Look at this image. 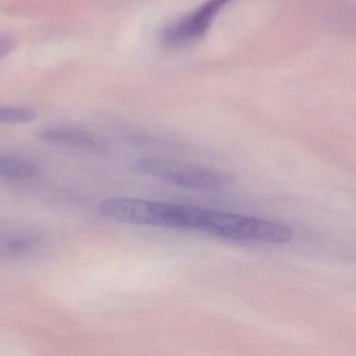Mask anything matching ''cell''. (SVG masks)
<instances>
[{
    "mask_svg": "<svg viewBox=\"0 0 356 356\" xmlns=\"http://www.w3.org/2000/svg\"><path fill=\"white\" fill-rule=\"evenodd\" d=\"M39 168L36 164L19 158L0 156V179L26 181L36 178Z\"/></svg>",
    "mask_w": 356,
    "mask_h": 356,
    "instance_id": "obj_7",
    "label": "cell"
},
{
    "mask_svg": "<svg viewBox=\"0 0 356 356\" xmlns=\"http://www.w3.org/2000/svg\"><path fill=\"white\" fill-rule=\"evenodd\" d=\"M36 118V112L29 108L0 106V124H29Z\"/></svg>",
    "mask_w": 356,
    "mask_h": 356,
    "instance_id": "obj_8",
    "label": "cell"
},
{
    "mask_svg": "<svg viewBox=\"0 0 356 356\" xmlns=\"http://www.w3.org/2000/svg\"><path fill=\"white\" fill-rule=\"evenodd\" d=\"M42 237L28 227L0 224V258L30 255L40 248Z\"/></svg>",
    "mask_w": 356,
    "mask_h": 356,
    "instance_id": "obj_6",
    "label": "cell"
},
{
    "mask_svg": "<svg viewBox=\"0 0 356 356\" xmlns=\"http://www.w3.org/2000/svg\"><path fill=\"white\" fill-rule=\"evenodd\" d=\"M134 168L140 174L193 191H220L235 184L234 177L226 172L177 160L143 158L135 162Z\"/></svg>",
    "mask_w": 356,
    "mask_h": 356,
    "instance_id": "obj_3",
    "label": "cell"
},
{
    "mask_svg": "<svg viewBox=\"0 0 356 356\" xmlns=\"http://www.w3.org/2000/svg\"><path fill=\"white\" fill-rule=\"evenodd\" d=\"M233 0H207L188 15L180 18L162 33V42L170 47L191 44L205 36L218 14Z\"/></svg>",
    "mask_w": 356,
    "mask_h": 356,
    "instance_id": "obj_4",
    "label": "cell"
},
{
    "mask_svg": "<svg viewBox=\"0 0 356 356\" xmlns=\"http://www.w3.org/2000/svg\"><path fill=\"white\" fill-rule=\"evenodd\" d=\"M101 213L124 224L197 230L202 208L133 197H112L101 204Z\"/></svg>",
    "mask_w": 356,
    "mask_h": 356,
    "instance_id": "obj_1",
    "label": "cell"
},
{
    "mask_svg": "<svg viewBox=\"0 0 356 356\" xmlns=\"http://www.w3.org/2000/svg\"><path fill=\"white\" fill-rule=\"evenodd\" d=\"M16 41L13 37L0 35V61L8 57L15 47Z\"/></svg>",
    "mask_w": 356,
    "mask_h": 356,
    "instance_id": "obj_9",
    "label": "cell"
},
{
    "mask_svg": "<svg viewBox=\"0 0 356 356\" xmlns=\"http://www.w3.org/2000/svg\"><path fill=\"white\" fill-rule=\"evenodd\" d=\"M39 137L49 145L82 149L95 155H107L110 152V143L107 139L79 127H47L40 131Z\"/></svg>",
    "mask_w": 356,
    "mask_h": 356,
    "instance_id": "obj_5",
    "label": "cell"
},
{
    "mask_svg": "<svg viewBox=\"0 0 356 356\" xmlns=\"http://www.w3.org/2000/svg\"><path fill=\"white\" fill-rule=\"evenodd\" d=\"M197 230L231 241L285 243L293 239L291 227L280 222L202 208Z\"/></svg>",
    "mask_w": 356,
    "mask_h": 356,
    "instance_id": "obj_2",
    "label": "cell"
}]
</instances>
